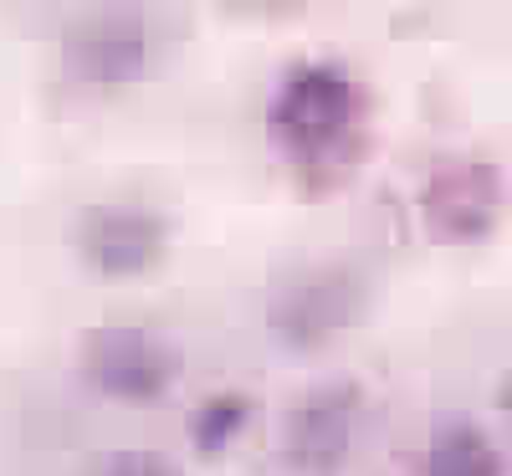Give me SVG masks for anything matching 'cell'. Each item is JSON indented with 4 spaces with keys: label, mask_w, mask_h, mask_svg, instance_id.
Segmentation results:
<instances>
[{
    "label": "cell",
    "mask_w": 512,
    "mask_h": 476,
    "mask_svg": "<svg viewBox=\"0 0 512 476\" xmlns=\"http://www.w3.org/2000/svg\"><path fill=\"white\" fill-rule=\"evenodd\" d=\"M420 476H502V456L472 415H441L420 446Z\"/></svg>",
    "instance_id": "cell-8"
},
{
    "label": "cell",
    "mask_w": 512,
    "mask_h": 476,
    "mask_svg": "<svg viewBox=\"0 0 512 476\" xmlns=\"http://www.w3.org/2000/svg\"><path fill=\"white\" fill-rule=\"evenodd\" d=\"M180 369L185 359L175 338L149 323H98L77 343V379L88 395L108 405H128V410L159 405L180 384Z\"/></svg>",
    "instance_id": "cell-4"
},
{
    "label": "cell",
    "mask_w": 512,
    "mask_h": 476,
    "mask_svg": "<svg viewBox=\"0 0 512 476\" xmlns=\"http://www.w3.org/2000/svg\"><path fill=\"white\" fill-rule=\"evenodd\" d=\"M159 62V31L139 11H93L77 16L62 36V72L72 88H88L98 98L128 93L154 72Z\"/></svg>",
    "instance_id": "cell-6"
},
{
    "label": "cell",
    "mask_w": 512,
    "mask_h": 476,
    "mask_svg": "<svg viewBox=\"0 0 512 476\" xmlns=\"http://www.w3.org/2000/svg\"><path fill=\"white\" fill-rule=\"evenodd\" d=\"M369 302H374L369 267L349 262V256L308 262L272 287L267 308H262V328L282 354L308 359V354L333 349L344 333H354L369 318Z\"/></svg>",
    "instance_id": "cell-2"
},
{
    "label": "cell",
    "mask_w": 512,
    "mask_h": 476,
    "mask_svg": "<svg viewBox=\"0 0 512 476\" xmlns=\"http://www.w3.org/2000/svg\"><path fill=\"white\" fill-rule=\"evenodd\" d=\"M251 425H256V400L246 389H210L185 415V441H190L195 461H226L246 441Z\"/></svg>",
    "instance_id": "cell-9"
},
{
    "label": "cell",
    "mask_w": 512,
    "mask_h": 476,
    "mask_svg": "<svg viewBox=\"0 0 512 476\" xmlns=\"http://www.w3.org/2000/svg\"><path fill=\"white\" fill-rule=\"evenodd\" d=\"M374 98L344 57H297L267 93V144L297 180L333 185L369 139Z\"/></svg>",
    "instance_id": "cell-1"
},
{
    "label": "cell",
    "mask_w": 512,
    "mask_h": 476,
    "mask_svg": "<svg viewBox=\"0 0 512 476\" xmlns=\"http://www.w3.org/2000/svg\"><path fill=\"white\" fill-rule=\"evenodd\" d=\"M369 430L364 384L338 374L318 379L277 420V461L287 476H344Z\"/></svg>",
    "instance_id": "cell-3"
},
{
    "label": "cell",
    "mask_w": 512,
    "mask_h": 476,
    "mask_svg": "<svg viewBox=\"0 0 512 476\" xmlns=\"http://www.w3.org/2000/svg\"><path fill=\"white\" fill-rule=\"evenodd\" d=\"M175 221L144 200H93L72 221V256L103 282H134L169 262Z\"/></svg>",
    "instance_id": "cell-5"
},
{
    "label": "cell",
    "mask_w": 512,
    "mask_h": 476,
    "mask_svg": "<svg viewBox=\"0 0 512 476\" xmlns=\"http://www.w3.org/2000/svg\"><path fill=\"white\" fill-rule=\"evenodd\" d=\"M415 210L436 246H477L502 221V169L477 154L441 159L420 180Z\"/></svg>",
    "instance_id": "cell-7"
},
{
    "label": "cell",
    "mask_w": 512,
    "mask_h": 476,
    "mask_svg": "<svg viewBox=\"0 0 512 476\" xmlns=\"http://www.w3.org/2000/svg\"><path fill=\"white\" fill-rule=\"evenodd\" d=\"M497 415L507 420V430H512V369L502 374V384H497Z\"/></svg>",
    "instance_id": "cell-11"
},
{
    "label": "cell",
    "mask_w": 512,
    "mask_h": 476,
    "mask_svg": "<svg viewBox=\"0 0 512 476\" xmlns=\"http://www.w3.org/2000/svg\"><path fill=\"white\" fill-rule=\"evenodd\" d=\"M98 476H185V471H180V461H169L154 446H123L98 461Z\"/></svg>",
    "instance_id": "cell-10"
}]
</instances>
